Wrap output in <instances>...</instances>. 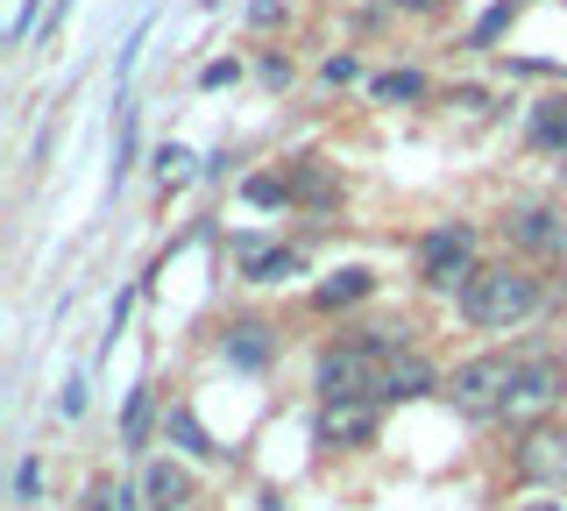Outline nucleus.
I'll return each mask as SVG.
<instances>
[{"instance_id": "nucleus-13", "label": "nucleus", "mask_w": 567, "mask_h": 511, "mask_svg": "<svg viewBox=\"0 0 567 511\" xmlns=\"http://www.w3.org/2000/svg\"><path fill=\"white\" fill-rule=\"evenodd\" d=\"M369 292H377V277H369L362 263H348V270H333L327 285L312 292V306H319V313H341V306H362Z\"/></svg>"}, {"instance_id": "nucleus-5", "label": "nucleus", "mask_w": 567, "mask_h": 511, "mask_svg": "<svg viewBox=\"0 0 567 511\" xmlns=\"http://www.w3.org/2000/svg\"><path fill=\"white\" fill-rule=\"evenodd\" d=\"M560 398H567V362L560 356H518V384H511L504 419L511 427H539Z\"/></svg>"}, {"instance_id": "nucleus-8", "label": "nucleus", "mask_w": 567, "mask_h": 511, "mask_svg": "<svg viewBox=\"0 0 567 511\" xmlns=\"http://www.w3.org/2000/svg\"><path fill=\"white\" fill-rule=\"evenodd\" d=\"M433 391H447V384H440V369L412 348V356H390V362H383L377 405H419V398H433Z\"/></svg>"}, {"instance_id": "nucleus-17", "label": "nucleus", "mask_w": 567, "mask_h": 511, "mask_svg": "<svg viewBox=\"0 0 567 511\" xmlns=\"http://www.w3.org/2000/svg\"><path fill=\"white\" fill-rule=\"evenodd\" d=\"M291 200H312V206H333V178H327V171H298V178H291Z\"/></svg>"}, {"instance_id": "nucleus-4", "label": "nucleus", "mask_w": 567, "mask_h": 511, "mask_svg": "<svg viewBox=\"0 0 567 511\" xmlns=\"http://www.w3.org/2000/svg\"><path fill=\"white\" fill-rule=\"evenodd\" d=\"M483 270L475 263V227L468 221H447V227H433V235L419 242V285L425 292H454L461 298V285Z\"/></svg>"}, {"instance_id": "nucleus-2", "label": "nucleus", "mask_w": 567, "mask_h": 511, "mask_svg": "<svg viewBox=\"0 0 567 511\" xmlns=\"http://www.w3.org/2000/svg\"><path fill=\"white\" fill-rule=\"evenodd\" d=\"M511 384H518V356L489 348V356H468V362H454V377H447V405H454L461 419H504V405H511Z\"/></svg>"}, {"instance_id": "nucleus-16", "label": "nucleus", "mask_w": 567, "mask_h": 511, "mask_svg": "<svg viewBox=\"0 0 567 511\" xmlns=\"http://www.w3.org/2000/svg\"><path fill=\"white\" fill-rule=\"evenodd\" d=\"M532 143L567 150V100H539V108H532Z\"/></svg>"}, {"instance_id": "nucleus-21", "label": "nucleus", "mask_w": 567, "mask_h": 511, "mask_svg": "<svg viewBox=\"0 0 567 511\" xmlns=\"http://www.w3.org/2000/svg\"><path fill=\"white\" fill-rule=\"evenodd\" d=\"M135 498H128V490H121V483H93V490H85V511H128Z\"/></svg>"}, {"instance_id": "nucleus-14", "label": "nucleus", "mask_w": 567, "mask_h": 511, "mask_svg": "<svg viewBox=\"0 0 567 511\" xmlns=\"http://www.w3.org/2000/svg\"><path fill=\"white\" fill-rule=\"evenodd\" d=\"M164 433H171V440H177L185 454H199V462H213V454H220V448L206 440V427L192 419V405H171V412H164Z\"/></svg>"}, {"instance_id": "nucleus-29", "label": "nucleus", "mask_w": 567, "mask_h": 511, "mask_svg": "<svg viewBox=\"0 0 567 511\" xmlns=\"http://www.w3.org/2000/svg\"><path fill=\"white\" fill-rule=\"evenodd\" d=\"M518 511H567V504H554V498H532V504H518Z\"/></svg>"}, {"instance_id": "nucleus-7", "label": "nucleus", "mask_w": 567, "mask_h": 511, "mask_svg": "<svg viewBox=\"0 0 567 511\" xmlns=\"http://www.w3.org/2000/svg\"><path fill=\"white\" fill-rule=\"evenodd\" d=\"M504 235L518 242V249H532V256H567V221L554 214V206H511Z\"/></svg>"}, {"instance_id": "nucleus-26", "label": "nucleus", "mask_w": 567, "mask_h": 511, "mask_svg": "<svg viewBox=\"0 0 567 511\" xmlns=\"http://www.w3.org/2000/svg\"><path fill=\"white\" fill-rule=\"evenodd\" d=\"M262 85H291V58H284V50H277V58H262Z\"/></svg>"}, {"instance_id": "nucleus-10", "label": "nucleus", "mask_w": 567, "mask_h": 511, "mask_svg": "<svg viewBox=\"0 0 567 511\" xmlns=\"http://www.w3.org/2000/svg\"><path fill=\"white\" fill-rule=\"evenodd\" d=\"M235 256H241V277H248V285H284V277L306 270V256H298V249H284V242H256V235H241Z\"/></svg>"}, {"instance_id": "nucleus-9", "label": "nucleus", "mask_w": 567, "mask_h": 511, "mask_svg": "<svg viewBox=\"0 0 567 511\" xmlns=\"http://www.w3.org/2000/svg\"><path fill=\"white\" fill-rule=\"evenodd\" d=\"M319 448H369L377 440V405H319Z\"/></svg>"}, {"instance_id": "nucleus-6", "label": "nucleus", "mask_w": 567, "mask_h": 511, "mask_svg": "<svg viewBox=\"0 0 567 511\" xmlns=\"http://www.w3.org/2000/svg\"><path fill=\"white\" fill-rule=\"evenodd\" d=\"M511 469L532 490H567V427H554V419L525 427V440L511 448Z\"/></svg>"}, {"instance_id": "nucleus-19", "label": "nucleus", "mask_w": 567, "mask_h": 511, "mask_svg": "<svg viewBox=\"0 0 567 511\" xmlns=\"http://www.w3.org/2000/svg\"><path fill=\"white\" fill-rule=\"evenodd\" d=\"M377 100H425V79L419 72H383L377 79Z\"/></svg>"}, {"instance_id": "nucleus-1", "label": "nucleus", "mask_w": 567, "mask_h": 511, "mask_svg": "<svg viewBox=\"0 0 567 511\" xmlns=\"http://www.w3.org/2000/svg\"><path fill=\"white\" fill-rule=\"evenodd\" d=\"M461 320L468 327H483V334H511V327H525L532 313L546 306V292H539V277L525 270V263H483V270L461 285Z\"/></svg>"}, {"instance_id": "nucleus-22", "label": "nucleus", "mask_w": 567, "mask_h": 511, "mask_svg": "<svg viewBox=\"0 0 567 511\" xmlns=\"http://www.w3.org/2000/svg\"><path fill=\"white\" fill-rule=\"evenodd\" d=\"M235 79H241V64H235V58H213L206 72H199V85H206V93H220V85H235Z\"/></svg>"}, {"instance_id": "nucleus-11", "label": "nucleus", "mask_w": 567, "mask_h": 511, "mask_svg": "<svg viewBox=\"0 0 567 511\" xmlns=\"http://www.w3.org/2000/svg\"><path fill=\"white\" fill-rule=\"evenodd\" d=\"M135 498L150 504V511H192L199 483H192V469H177V462H150V469H142V483H135Z\"/></svg>"}, {"instance_id": "nucleus-24", "label": "nucleus", "mask_w": 567, "mask_h": 511, "mask_svg": "<svg viewBox=\"0 0 567 511\" xmlns=\"http://www.w3.org/2000/svg\"><path fill=\"white\" fill-rule=\"evenodd\" d=\"M185 164H192V156L177 150V143H164V150H156V178H164V185H171V178H185Z\"/></svg>"}, {"instance_id": "nucleus-28", "label": "nucleus", "mask_w": 567, "mask_h": 511, "mask_svg": "<svg viewBox=\"0 0 567 511\" xmlns=\"http://www.w3.org/2000/svg\"><path fill=\"white\" fill-rule=\"evenodd\" d=\"M390 8H404V14H433L440 0H390Z\"/></svg>"}, {"instance_id": "nucleus-15", "label": "nucleus", "mask_w": 567, "mask_h": 511, "mask_svg": "<svg viewBox=\"0 0 567 511\" xmlns=\"http://www.w3.org/2000/svg\"><path fill=\"white\" fill-rule=\"evenodd\" d=\"M150 412H156V391H150V384H135L128 405H121V440H128V448L150 440Z\"/></svg>"}, {"instance_id": "nucleus-18", "label": "nucleus", "mask_w": 567, "mask_h": 511, "mask_svg": "<svg viewBox=\"0 0 567 511\" xmlns=\"http://www.w3.org/2000/svg\"><path fill=\"white\" fill-rule=\"evenodd\" d=\"M241 200L248 206H291V178H248Z\"/></svg>"}, {"instance_id": "nucleus-23", "label": "nucleus", "mask_w": 567, "mask_h": 511, "mask_svg": "<svg viewBox=\"0 0 567 511\" xmlns=\"http://www.w3.org/2000/svg\"><path fill=\"white\" fill-rule=\"evenodd\" d=\"M35 490H43V462L29 454V462L14 469V498H22V504H35Z\"/></svg>"}, {"instance_id": "nucleus-12", "label": "nucleus", "mask_w": 567, "mask_h": 511, "mask_svg": "<svg viewBox=\"0 0 567 511\" xmlns=\"http://www.w3.org/2000/svg\"><path fill=\"white\" fill-rule=\"evenodd\" d=\"M270 356H277V334L262 320L227 327V362H235V369H270Z\"/></svg>"}, {"instance_id": "nucleus-25", "label": "nucleus", "mask_w": 567, "mask_h": 511, "mask_svg": "<svg viewBox=\"0 0 567 511\" xmlns=\"http://www.w3.org/2000/svg\"><path fill=\"white\" fill-rule=\"evenodd\" d=\"M284 22V0H248V29H277Z\"/></svg>"}, {"instance_id": "nucleus-3", "label": "nucleus", "mask_w": 567, "mask_h": 511, "mask_svg": "<svg viewBox=\"0 0 567 511\" xmlns=\"http://www.w3.org/2000/svg\"><path fill=\"white\" fill-rule=\"evenodd\" d=\"M312 391H319V405H377L383 356H369L362 341H333L312 369Z\"/></svg>"}, {"instance_id": "nucleus-20", "label": "nucleus", "mask_w": 567, "mask_h": 511, "mask_svg": "<svg viewBox=\"0 0 567 511\" xmlns=\"http://www.w3.org/2000/svg\"><path fill=\"white\" fill-rule=\"evenodd\" d=\"M511 14H518V0H496V8L483 14V22H475V50H483V43H496V37H504V29H511Z\"/></svg>"}, {"instance_id": "nucleus-27", "label": "nucleus", "mask_w": 567, "mask_h": 511, "mask_svg": "<svg viewBox=\"0 0 567 511\" xmlns=\"http://www.w3.org/2000/svg\"><path fill=\"white\" fill-rule=\"evenodd\" d=\"M327 79L348 85V79H362V64H354V58H327Z\"/></svg>"}]
</instances>
